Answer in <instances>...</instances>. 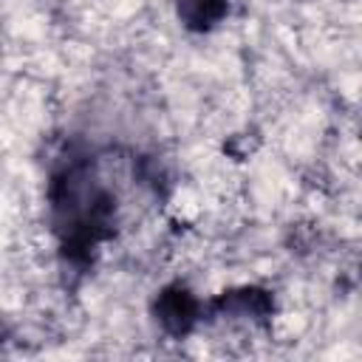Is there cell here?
<instances>
[{
	"label": "cell",
	"instance_id": "cell-1",
	"mask_svg": "<svg viewBox=\"0 0 362 362\" xmlns=\"http://www.w3.org/2000/svg\"><path fill=\"white\" fill-rule=\"evenodd\" d=\"M156 314L170 334H187L195 322V300L184 288H167L156 303Z\"/></svg>",
	"mask_w": 362,
	"mask_h": 362
},
{
	"label": "cell",
	"instance_id": "cell-2",
	"mask_svg": "<svg viewBox=\"0 0 362 362\" xmlns=\"http://www.w3.org/2000/svg\"><path fill=\"white\" fill-rule=\"evenodd\" d=\"M226 14V0H178V17L189 28H209Z\"/></svg>",
	"mask_w": 362,
	"mask_h": 362
}]
</instances>
